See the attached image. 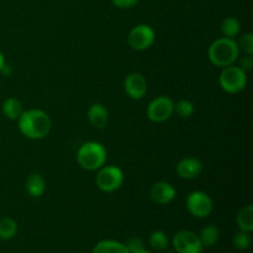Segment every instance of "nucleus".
I'll return each instance as SVG.
<instances>
[{"instance_id": "15", "label": "nucleus", "mask_w": 253, "mask_h": 253, "mask_svg": "<svg viewBox=\"0 0 253 253\" xmlns=\"http://www.w3.org/2000/svg\"><path fill=\"white\" fill-rule=\"evenodd\" d=\"M91 253H128L127 245L115 240H103L94 246Z\"/></svg>"}, {"instance_id": "9", "label": "nucleus", "mask_w": 253, "mask_h": 253, "mask_svg": "<svg viewBox=\"0 0 253 253\" xmlns=\"http://www.w3.org/2000/svg\"><path fill=\"white\" fill-rule=\"evenodd\" d=\"M172 245L175 253H203L204 246L199 236L190 230H180L173 236Z\"/></svg>"}, {"instance_id": "14", "label": "nucleus", "mask_w": 253, "mask_h": 253, "mask_svg": "<svg viewBox=\"0 0 253 253\" xmlns=\"http://www.w3.org/2000/svg\"><path fill=\"white\" fill-rule=\"evenodd\" d=\"M26 192L31 198H40L46 192V180L39 173H32L26 178L25 182Z\"/></svg>"}, {"instance_id": "11", "label": "nucleus", "mask_w": 253, "mask_h": 253, "mask_svg": "<svg viewBox=\"0 0 253 253\" xmlns=\"http://www.w3.org/2000/svg\"><path fill=\"white\" fill-rule=\"evenodd\" d=\"M204 169L203 162L197 157H184L177 163L175 172L182 179H195Z\"/></svg>"}, {"instance_id": "18", "label": "nucleus", "mask_w": 253, "mask_h": 253, "mask_svg": "<svg viewBox=\"0 0 253 253\" xmlns=\"http://www.w3.org/2000/svg\"><path fill=\"white\" fill-rule=\"evenodd\" d=\"M199 239L204 247H212L220 239V230L216 225H207L199 232Z\"/></svg>"}, {"instance_id": "13", "label": "nucleus", "mask_w": 253, "mask_h": 253, "mask_svg": "<svg viewBox=\"0 0 253 253\" xmlns=\"http://www.w3.org/2000/svg\"><path fill=\"white\" fill-rule=\"evenodd\" d=\"M86 116L90 123V125L95 128H104L108 125L109 121V111L103 104L94 103L89 106L88 111H86Z\"/></svg>"}, {"instance_id": "23", "label": "nucleus", "mask_w": 253, "mask_h": 253, "mask_svg": "<svg viewBox=\"0 0 253 253\" xmlns=\"http://www.w3.org/2000/svg\"><path fill=\"white\" fill-rule=\"evenodd\" d=\"M232 244L239 251H246L251 246V235H250V232L239 231L234 236Z\"/></svg>"}, {"instance_id": "16", "label": "nucleus", "mask_w": 253, "mask_h": 253, "mask_svg": "<svg viewBox=\"0 0 253 253\" xmlns=\"http://www.w3.org/2000/svg\"><path fill=\"white\" fill-rule=\"evenodd\" d=\"M236 222L240 231L251 234L253 231V205H246L239 210L236 215Z\"/></svg>"}, {"instance_id": "8", "label": "nucleus", "mask_w": 253, "mask_h": 253, "mask_svg": "<svg viewBox=\"0 0 253 253\" xmlns=\"http://www.w3.org/2000/svg\"><path fill=\"white\" fill-rule=\"evenodd\" d=\"M156 32L147 24L136 25L127 35V43L135 51H146L155 43Z\"/></svg>"}, {"instance_id": "20", "label": "nucleus", "mask_w": 253, "mask_h": 253, "mask_svg": "<svg viewBox=\"0 0 253 253\" xmlns=\"http://www.w3.org/2000/svg\"><path fill=\"white\" fill-rule=\"evenodd\" d=\"M240 31H241V22L239 19L234 16L226 17L224 21L221 22V32L224 37H229V39H235L239 36Z\"/></svg>"}, {"instance_id": "19", "label": "nucleus", "mask_w": 253, "mask_h": 253, "mask_svg": "<svg viewBox=\"0 0 253 253\" xmlns=\"http://www.w3.org/2000/svg\"><path fill=\"white\" fill-rule=\"evenodd\" d=\"M17 234V222L11 217L0 219V240L9 241L14 239Z\"/></svg>"}, {"instance_id": "17", "label": "nucleus", "mask_w": 253, "mask_h": 253, "mask_svg": "<svg viewBox=\"0 0 253 253\" xmlns=\"http://www.w3.org/2000/svg\"><path fill=\"white\" fill-rule=\"evenodd\" d=\"M1 111L4 116H6L9 120H17L24 111V108H22V104L19 99L7 98L2 103Z\"/></svg>"}, {"instance_id": "10", "label": "nucleus", "mask_w": 253, "mask_h": 253, "mask_svg": "<svg viewBox=\"0 0 253 253\" xmlns=\"http://www.w3.org/2000/svg\"><path fill=\"white\" fill-rule=\"evenodd\" d=\"M124 89L128 98L141 100L147 94V81L141 73H130L124 82Z\"/></svg>"}, {"instance_id": "1", "label": "nucleus", "mask_w": 253, "mask_h": 253, "mask_svg": "<svg viewBox=\"0 0 253 253\" xmlns=\"http://www.w3.org/2000/svg\"><path fill=\"white\" fill-rule=\"evenodd\" d=\"M16 121L20 132L30 140H42L48 136L52 128L51 118L41 109L24 110Z\"/></svg>"}, {"instance_id": "24", "label": "nucleus", "mask_w": 253, "mask_h": 253, "mask_svg": "<svg viewBox=\"0 0 253 253\" xmlns=\"http://www.w3.org/2000/svg\"><path fill=\"white\" fill-rule=\"evenodd\" d=\"M237 46H239L240 52H244L245 54H253V34L252 32H246V34L241 35Z\"/></svg>"}, {"instance_id": "21", "label": "nucleus", "mask_w": 253, "mask_h": 253, "mask_svg": "<svg viewBox=\"0 0 253 253\" xmlns=\"http://www.w3.org/2000/svg\"><path fill=\"white\" fill-rule=\"evenodd\" d=\"M148 244H150L152 250H156V251H165L169 246V239H168L166 232L157 230V231H153L150 235Z\"/></svg>"}, {"instance_id": "29", "label": "nucleus", "mask_w": 253, "mask_h": 253, "mask_svg": "<svg viewBox=\"0 0 253 253\" xmlns=\"http://www.w3.org/2000/svg\"><path fill=\"white\" fill-rule=\"evenodd\" d=\"M168 253H172V252H168Z\"/></svg>"}, {"instance_id": "25", "label": "nucleus", "mask_w": 253, "mask_h": 253, "mask_svg": "<svg viewBox=\"0 0 253 253\" xmlns=\"http://www.w3.org/2000/svg\"><path fill=\"white\" fill-rule=\"evenodd\" d=\"M126 245H127L128 253H152L150 250L143 246L142 241L140 239H131Z\"/></svg>"}, {"instance_id": "7", "label": "nucleus", "mask_w": 253, "mask_h": 253, "mask_svg": "<svg viewBox=\"0 0 253 253\" xmlns=\"http://www.w3.org/2000/svg\"><path fill=\"white\" fill-rule=\"evenodd\" d=\"M146 114H147L148 120L152 123H165V121L169 120L174 114V101L167 95L157 96L148 103Z\"/></svg>"}, {"instance_id": "26", "label": "nucleus", "mask_w": 253, "mask_h": 253, "mask_svg": "<svg viewBox=\"0 0 253 253\" xmlns=\"http://www.w3.org/2000/svg\"><path fill=\"white\" fill-rule=\"evenodd\" d=\"M140 0H111L113 5L118 9H131L136 6Z\"/></svg>"}, {"instance_id": "2", "label": "nucleus", "mask_w": 253, "mask_h": 253, "mask_svg": "<svg viewBox=\"0 0 253 253\" xmlns=\"http://www.w3.org/2000/svg\"><path fill=\"white\" fill-rule=\"evenodd\" d=\"M240 49L235 39L220 37L212 41L208 48V58L215 67L231 66L239 59Z\"/></svg>"}, {"instance_id": "6", "label": "nucleus", "mask_w": 253, "mask_h": 253, "mask_svg": "<svg viewBox=\"0 0 253 253\" xmlns=\"http://www.w3.org/2000/svg\"><path fill=\"white\" fill-rule=\"evenodd\" d=\"M188 212L197 219H207L214 209L211 197L203 190H194L189 193L185 200Z\"/></svg>"}, {"instance_id": "4", "label": "nucleus", "mask_w": 253, "mask_h": 253, "mask_svg": "<svg viewBox=\"0 0 253 253\" xmlns=\"http://www.w3.org/2000/svg\"><path fill=\"white\" fill-rule=\"evenodd\" d=\"M247 73L239 66L224 67L219 76V85L225 93L239 94L246 88L247 85Z\"/></svg>"}, {"instance_id": "3", "label": "nucleus", "mask_w": 253, "mask_h": 253, "mask_svg": "<svg viewBox=\"0 0 253 253\" xmlns=\"http://www.w3.org/2000/svg\"><path fill=\"white\" fill-rule=\"evenodd\" d=\"M108 160L105 146L96 141H88L79 147L77 152V162L85 170H98Z\"/></svg>"}, {"instance_id": "27", "label": "nucleus", "mask_w": 253, "mask_h": 253, "mask_svg": "<svg viewBox=\"0 0 253 253\" xmlns=\"http://www.w3.org/2000/svg\"><path fill=\"white\" fill-rule=\"evenodd\" d=\"M239 67L241 69H244L246 73H247V72L251 71L252 67H253V58H252L251 54H246L245 57H242V58L240 59Z\"/></svg>"}, {"instance_id": "28", "label": "nucleus", "mask_w": 253, "mask_h": 253, "mask_svg": "<svg viewBox=\"0 0 253 253\" xmlns=\"http://www.w3.org/2000/svg\"><path fill=\"white\" fill-rule=\"evenodd\" d=\"M5 64H6V62H5V57H4V54L0 52V72H1V69L4 68Z\"/></svg>"}, {"instance_id": "5", "label": "nucleus", "mask_w": 253, "mask_h": 253, "mask_svg": "<svg viewBox=\"0 0 253 253\" xmlns=\"http://www.w3.org/2000/svg\"><path fill=\"white\" fill-rule=\"evenodd\" d=\"M125 180V174L123 169L118 166H106L99 168L95 175V184L101 192L114 193L120 189Z\"/></svg>"}, {"instance_id": "12", "label": "nucleus", "mask_w": 253, "mask_h": 253, "mask_svg": "<svg viewBox=\"0 0 253 253\" xmlns=\"http://www.w3.org/2000/svg\"><path fill=\"white\" fill-rule=\"evenodd\" d=\"M177 197V190L170 183L157 182L151 187L150 198L158 205H167L172 203Z\"/></svg>"}, {"instance_id": "22", "label": "nucleus", "mask_w": 253, "mask_h": 253, "mask_svg": "<svg viewBox=\"0 0 253 253\" xmlns=\"http://www.w3.org/2000/svg\"><path fill=\"white\" fill-rule=\"evenodd\" d=\"M194 104L187 99H180L174 103V113L182 119H189L194 114Z\"/></svg>"}]
</instances>
